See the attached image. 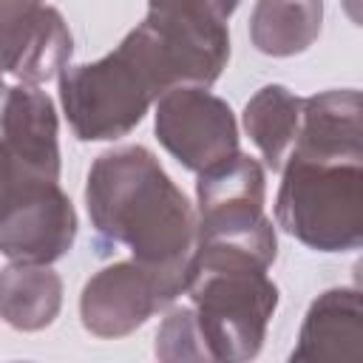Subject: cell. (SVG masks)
Listing matches in <instances>:
<instances>
[{
    "instance_id": "6da1fadb",
    "label": "cell",
    "mask_w": 363,
    "mask_h": 363,
    "mask_svg": "<svg viewBox=\"0 0 363 363\" xmlns=\"http://www.w3.org/2000/svg\"><path fill=\"white\" fill-rule=\"evenodd\" d=\"M85 204L96 233L125 244L167 303L184 292L196 255V210L147 147L102 153L88 170Z\"/></svg>"
},
{
    "instance_id": "7a4b0ae2",
    "label": "cell",
    "mask_w": 363,
    "mask_h": 363,
    "mask_svg": "<svg viewBox=\"0 0 363 363\" xmlns=\"http://www.w3.org/2000/svg\"><path fill=\"white\" fill-rule=\"evenodd\" d=\"M176 85H182L179 74L145 20L102 60L60 71V99L82 142L125 136Z\"/></svg>"
},
{
    "instance_id": "3957f363",
    "label": "cell",
    "mask_w": 363,
    "mask_h": 363,
    "mask_svg": "<svg viewBox=\"0 0 363 363\" xmlns=\"http://www.w3.org/2000/svg\"><path fill=\"white\" fill-rule=\"evenodd\" d=\"M275 199L278 224L320 252L357 250L363 238V159L289 153Z\"/></svg>"
},
{
    "instance_id": "277c9868",
    "label": "cell",
    "mask_w": 363,
    "mask_h": 363,
    "mask_svg": "<svg viewBox=\"0 0 363 363\" xmlns=\"http://www.w3.org/2000/svg\"><path fill=\"white\" fill-rule=\"evenodd\" d=\"M196 255L199 261H247L269 267L275 261V230L264 216V167L233 153L199 173Z\"/></svg>"
},
{
    "instance_id": "5b68a950",
    "label": "cell",
    "mask_w": 363,
    "mask_h": 363,
    "mask_svg": "<svg viewBox=\"0 0 363 363\" xmlns=\"http://www.w3.org/2000/svg\"><path fill=\"white\" fill-rule=\"evenodd\" d=\"M207 360H252L278 306L264 267L244 261H193L184 286Z\"/></svg>"
},
{
    "instance_id": "8992f818",
    "label": "cell",
    "mask_w": 363,
    "mask_h": 363,
    "mask_svg": "<svg viewBox=\"0 0 363 363\" xmlns=\"http://www.w3.org/2000/svg\"><path fill=\"white\" fill-rule=\"evenodd\" d=\"M156 136L193 173L238 150V128L230 105L201 85H176L156 99Z\"/></svg>"
},
{
    "instance_id": "52a82bcc",
    "label": "cell",
    "mask_w": 363,
    "mask_h": 363,
    "mask_svg": "<svg viewBox=\"0 0 363 363\" xmlns=\"http://www.w3.org/2000/svg\"><path fill=\"white\" fill-rule=\"evenodd\" d=\"M145 23L164 45L182 85H213L230 57L227 17L213 0H147Z\"/></svg>"
},
{
    "instance_id": "ba28073f",
    "label": "cell",
    "mask_w": 363,
    "mask_h": 363,
    "mask_svg": "<svg viewBox=\"0 0 363 363\" xmlns=\"http://www.w3.org/2000/svg\"><path fill=\"white\" fill-rule=\"evenodd\" d=\"M71 57V34L62 14L43 0H0V74L20 85L57 77Z\"/></svg>"
},
{
    "instance_id": "9c48e42d",
    "label": "cell",
    "mask_w": 363,
    "mask_h": 363,
    "mask_svg": "<svg viewBox=\"0 0 363 363\" xmlns=\"http://www.w3.org/2000/svg\"><path fill=\"white\" fill-rule=\"evenodd\" d=\"M77 238V213L57 179L31 182L0 213V252L14 264H51Z\"/></svg>"
},
{
    "instance_id": "30bf717a",
    "label": "cell",
    "mask_w": 363,
    "mask_h": 363,
    "mask_svg": "<svg viewBox=\"0 0 363 363\" xmlns=\"http://www.w3.org/2000/svg\"><path fill=\"white\" fill-rule=\"evenodd\" d=\"M164 306L162 286L136 261H116L99 269L79 298L82 326L96 337H122Z\"/></svg>"
},
{
    "instance_id": "8fae6325",
    "label": "cell",
    "mask_w": 363,
    "mask_h": 363,
    "mask_svg": "<svg viewBox=\"0 0 363 363\" xmlns=\"http://www.w3.org/2000/svg\"><path fill=\"white\" fill-rule=\"evenodd\" d=\"M0 139L31 170L60 179L57 111L37 85H9L0 94Z\"/></svg>"
},
{
    "instance_id": "7c38bea8",
    "label": "cell",
    "mask_w": 363,
    "mask_h": 363,
    "mask_svg": "<svg viewBox=\"0 0 363 363\" xmlns=\"http://www.w3.org/2000/svg\"><path fill=\"white\" fill-rule=\"evenodd\" d=\"M360 94L323 91L301 102V125L289 153L323 159H363L360 147Z\"/></svg>"
},
{
    "instance_id": "4fadbf2b",
    "label": "cell",
    "mask_w": 363,
    "mask_h": 363,
    "mask_svg": "<svg viewBox=\"0 0 363 363\" xmlns=\"http://www.w3.org/2000/svg\"><path fill=\"white\" fill-rule=\"evenodd\" d=\"M363 354V315L357 289H329L306 312L292 360L357 363Z\"/></svg>"
},
{
    "instance_id": "5bb4252c",
    "label": "cell",
    "mask_w": 363,
    "mask_h": 363,
    "mask_svg": "<svg viewBox=\"0 0 363 363\" xmlns=\"http://www.w3.org/2000/svg\"><path fill=\"white\" fill-rule=\"evenodd\" d=\"M62 284L48 264H11L0 272V318L23 332L54 323Z\"/></svg>"
},
{
    "instance_id": "9a60e30c",
    "label": "cell",
    "mask_w": 363,
    "mask_h": 363,
    "mask_svg": "<svg viewBox=\"0 0 363 363\" xmlns=\"http://www.w3.org/2000/svg\"><path fill=\"white\" fill-rule=\"evenodd\" d=\"M320 0H258L250 37L252 45L272 57H292L306 51L320 34Z\"/></svg>"
},
{
    "instance_id": "2e32d148",
    "label": "cell",
    "mask_w": 363,
    "mask_h": 363,
    "mask_svg": "<svg viewBox=\"0 0 363 363\" xmlns=\"http://www.w3.org/2000/svg\"><path fill=\"white\" fill-rule=\"evenodd\" d=\"M301 102L284 85H264L244 108V128L269 170H281L301 125Z\"/></svg>"
},
{
    "instance_id": "e0dca14e",
    "label": "cell",
    "mask_w": 363,
    "mask_h": 363,
    "mask_svg": "<svg viewBox=\"0 0 363 363\" xmlns=\"http://www.w3.org/2000/svg\"><path fill=\"white\" fill-rule=\"evenodd\" d=\"M156 354L162 360H207L190 306H179L164 318L156 332Z\"/></svg>"
},
{
    "instance_id": "ac0fdd59",
    "label": "cell",
    "mask_w": 363,
    "mask_h": 363,
    "mask_svg": "<svg viewBox=\"0 0 363 363\" xmlns=\"http://www.w3.org/2000/svg\"><path fill=\"white\" fill-rule=\"evenodd\" d=\"M48 176H40L37 170H31L23 159L14 156V150L0 139V213L31 184Z\"/></svg>"
},
{
    "instance_id": "d6986e66",
    "label": "cell",
    "mask_w": 363,
    "mask_h": 363,
    "mask_svg": "<svg viewBox=\"0 0 363 363\" xmlns=\"http://www.w3.org/2000/svg\"><path fill=\"white\" fill-rule=\"evenodd\" d=\"M213 6L224 14V17H230L233 11H235V6H238V0H213Z\"/></svg>"
},
{
    "instance_id": "ffe728a7",
    "label": "cell",
    "mask_w": 363,
    "mask_h": 363,
    "mask_svg": "<svg viewBox=\"0 0 363 363\" xmlns=\"http://www.w3.org/2000/svg\"><path fill=\"white\" fill-rule=\"evenodd\" d=\"M6 88H9V85H6V82H3V74H0V94H3V91H6Z\"/></svg>"
}]
</instances>
